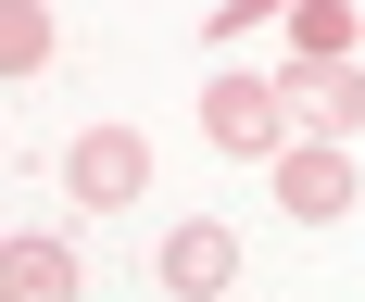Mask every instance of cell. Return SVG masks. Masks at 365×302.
Segmentation results:
<instances>
[{
    "mask_svg": "<svg viewBox=\"0 0 365 302\" xmlns=\"http://www.w3.org/2000/svg\"><path fill=\"white\" fill-rule=\"evenodd\" d=\"M202 139H215L227 164H277V151L302 139V126H290V88H277V76H240V63L202 76Z\"/></svg>",
    "mask_w": 365,
    "mask_h": 302,
    "instance_id": "cell-1",
    "label": "cell"
},
{
    "mask_svg": "<svg viewBox=\"0 0 365 302\" xmlns=\"http://www.w3.org/2000/svg\"><path fill=\"white\" fill-rule=\"evenodd\" d=\"M264 177H277V214H290V226H340V214L365 202V177H353V139H290L277 164H264Z\"/></svg>",
    "mask_w": 365,
    "mask_h": 302,
    "instance_id": "cell-2",
    "label": "cell"
},
{
    "mask_svg": "<svg viewBox=\"0 0 365 302\" xmlns=\"http://www.w3.org/2000/svg\"><path fill=\"white\" fill-rule=\"evenodd\" d=\"M139 189H151V139L139 126H76L63 139V202L113 214V202H139Z\"/></svg>",
    "mask_w": 365,
    "mask_h": 302,
    "instance_id": "cell-3",
    "label": "cell"
},
{
    "mask_svg": "<svg viewBox=\"0 0 365 302\" xmlns=\"http://www.w3.org/2000/svg\"><path fill=\"white\" fill-rule=\"evenodd\" d=\"M277 88H290V126H302V139H365V51H340V63H290Z\"/></svg>",
    "mask_w": 365,
    "mask_h": 302,
    "instance_id": "cell-4",
    "label": "cell"
},
{
    "mask_svg": "<svg viewBox=\"0 0 365 302\" xmlns=\"http://www.w3.org/2000/svg\"><path fill=\"white\" fill-rule=\"evenodd\" d=\"M151 277H164L177 302H215V290H240V226H215V214L164 226V252H151Z\"/></svg>",
    "mask_w": 365,
    "mask_h": 302,
    "instance_id": "cell-5",
    "label": "cell"
},
{
    "mask_svg": "<svg viewBox=\"0 0 365 302\" xmlns=\"http://www.w3.org/2000/svg\"><path fill=\"white\" fill-rule=\"evenodd\" d=\"M0 302H88V290H76V239L13 226V239H0Z\"/></svg>",
    "mask_w": 365,
    "mask_h": 302,
    "instance_id": "cell-6",
    "label": "cell"
},
{
    "mask_svg": "<svg viewBox=\"0 0 365 302\" xmlns=\"http://www.w3.org/2000/svg\"><path fill=\"white\" fill-rule=\"evenodd\" d=\"M365 51V0H290V63H340Z\"/></svg>",
    "mask_w": 365,
    "mask_h": 302,
    "instance_id": "cell-7",
    "label": "cell"
},
{
    "mask_svg": "<svg viewBox=\"0 0 365 302\" xmlns=\"http://www.w3.org/2000/svg\"><path fill=\"white\" fill-rule=\"evenodd\" d=\"M0 63H13V76L51 63V0H0Z\"/></svg>",
    "mask_w": 365,
    "mask_h": 302,
    "instance_id": "cell-8",
    "label": "cell"
},
{
    "mask_svg": "<svg viewBox=\"0 0 365 302\" xmlns=\"http://www.w3.org/2000/svg\"><path fill=\"white\" fill-rule=\"evenodd\" d=\"M252 26H290V0H215V38H252Z\"/></svg>",
    "mask_w": 365,
    "mask_h": 302,
    "instance_id": "cell-9",
    "label": "cell"
}]
</instances>
